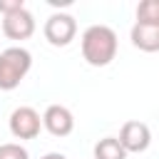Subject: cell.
I'll return each mask as SVG.
<instances>
[{"label":"cell","instance_id":"1","mask_svg":"<svg viewBox=\"0 0 159 159\" xmlns=\"http://www.w3.org/2000/svg\"><path fill=\"white\" fill-rule=\"evenodd\" d=\"M117 55V32L109 25H89L82 32V57L92 67H104Z\"/></svg>","mask_w":159,"mask_h":159},{"label":"cell","instance_id":"2","mask_svg":"<svg viewBox=\"0 0 159 159\" xmlns=\"http://www.w3.org/2000/svg\"><path fill=\"white\" fill-rule=\"evenodd\" d=\"M32 67V55L25 47H7L0 52V89H15Z\"/></svg>","mask_w":159,"mask_h":159},{"label":"cell","instance_id":"3","mask_svg":"<svg viewBox=\"0 0 159 159\" xmlns=\"http://www.w3.org/2000/svg\"><path fill=\"white\" fill-rule=\"evenodd\" d=\"M45 40L55 47H65L75 40L77 35V20L67 12H52L45 22Z\"/></svg>","mask_w":159,"mask_h":159},{"label":"cell","instance_id":"4","mask_svg":"<svg viewBox=\"0 0 159 159\" xmlns=\"http://www.w3.org/2000/svg\"><path fill=\"white\" fill-rule=\"evenodd\" d=\"M42 129V117L32 107H17L10 114V134L15 139H35Z\"/></svg>","mask_w":159,"mask_h":159},{"label":"cell","instance_id":"5","mask_svg":"<svg viewBox=\"0 0 159 159\" xmlns=\"http://www.w3.org/2000/svg\"><path fill=\"white\" fill-rule=\"evenodd\" d=\"M119 144L127 149V154H139V152H147L149 144H152V132L144 122L139 119H132V122H124L122 129H119Z\"/></svg>","mask_w":159,"mask_h":159},{"label":"cell","instance_id":"6","mask_svg":"<svg viewBox=\"0 0 159 159\" xmlns=\"http://www.w3.org/2000/svg\"><path fill=\"white\" fill-rule=\"evenodd\" d=\"M2 32L10 40H27V37H32L35 35V15L27 7L5 15L2 17Z\"/></svg>","mask_w":159,"mask_h":159},{"label":"cell","instance_id":"7","mask_svg":"<svg viewBox=\"0 0 159 159\" xmlns=\"http://www.w3.org/2000/svg\"><path fill=\"white\" fill-rule=\"evenodd\" d=\"M42 127L52 137H67L75 129V117L65 104H50L42 114Z\"/></svg>","mask_w":159,"mask_h":159},{"label":"cell","instance_id":"8","mask_svg":"<svg viewBox=\"0 0 159 159\" xmlns=\"http://www.w3.org/2000/svg\"><path fill=\"white\" fill-rule=\"evenodd\" d=\"M129 40L137 50L142 52H159V25H142V22H134L132 32H129Z\"/></svg>","mask_w":159,"mask_h":159},{"label":"cell","instance_id":"9","mask_svg":"<svg viewBox=\"0 0 159 159\" xmlns=\"http://www.w3.org/2000/svg\"><path fill=\"white\" fill-rule=\"evenodd\" d=\"M94 159H127V149L119 144L117 137H104L94 144L92 149Z\"/></svg>","mask_w":159,"mask_h":159},{"label":"cell","instance_id":"10","mask_svg":"<svg viewBox=\"0 0 159 159\" xmlns=\"http://www.w3.org/2000/svg\"><path fill=\"white\" fill-rule=\"evenodd\" d=\"M137 22L159 25V0H142L137 5Z\"/></svg>","mask_w":159,"mask_h":159},{"label":"cell","instance_id":"11","mask_svg":"<svg viewBox=\"0 0 159 159\" xmlns=\"http://www.w3.org/2000/svg\"><path fill=\"white\" fill-rule=\"evenodd\" d=\"M0 159H30V154L22 144L7 142V144H0Z\"/></svg>","mask_w":159,"mask_h":159},{"label":"cell","instance_id":"12","mask_svg":"<svg viewBox=\"0 0 159 159\" xmlns=\"http://www.w3.org/2000/svg\"><path fill=\"white\" fill-rule=\"evenodd\" d=\"M22 7H25L22 0H0V12H2V17L10 15V12H17V10H22Z\"/></svg>","mask_w":159,"mask_h":159},{"label":"cell","instance_id":"13","mask_svg":"<svg viewBox=\"0 0 159 159\" xmlns=\"http://www.w3.org/2000/svg\"><path fill=\"white\" fill-rule=\"evenodd\" d=\"M40 159H67L65 154H60V152H47L45 157H40Z\"/></svg>","mask_w":159,"mask_h":159}]
</instances>
